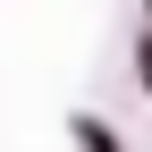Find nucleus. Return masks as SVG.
Wrapping results in <instances>:
<instances>
[{"label": "nucleus", "mask_w": 152, "mask_h": 152, "mask_svg": "<svg viewBox=\"0 0 152 152\" xmlns=\"http://www.w3.org/2000/svg\"><path fill=\"white\" fill-rule=\"evenodd\" d=\"M144 85H152V51H144Z\"/></svg>", "instance_id": "obj_1"}]
</instances>
